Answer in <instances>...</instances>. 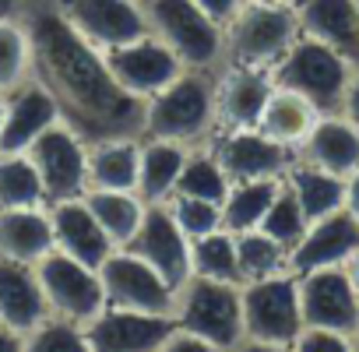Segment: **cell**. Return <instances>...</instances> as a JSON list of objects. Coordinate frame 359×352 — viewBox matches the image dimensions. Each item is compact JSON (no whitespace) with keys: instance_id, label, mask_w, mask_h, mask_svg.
Here are the masks:
<instances>
[{"instance_id":"6da1fadb","label":"cell","mask_w":359,"mask_h":352,"mask_svg":"<svg viewBox=\"0 0 359 352\" xmlns=\"http://www.w3.org/2000/svg\"><path fill=\"white\" fill-rule=\"evenodd\" d=\"M32 43V78H39L60 106L64 123H71L85 141L134 134L141 137V106L109 74L106 53L85 43L53 0H29L22 15Z\"/></svg>"},{"instance_id":"7a4b0ae2","label":"cell","mask_w":359,"mask_h":352,"mask_svg":"<svg viewBox=\"0 0 359 352\" xmlns=\"http://www.w3.org/2000/svg\"><path fill=\"white\" fill-rule=\"evenodd\" d=\"M215 134V71L184 67L141 106V137L184 148L208 144Z\"/></svg>"},{"instance_id":"3957f363","label":"cell","mask_w":359,"mask_h":352,"mask_svg":"<svg viewBox=\"0 0 359 352\" xmlns=\"http://www.w3.org/2000/svg\"><path fill=\"white\" fill-rule=\"evenodd\" d=\"M296 39H299V25H296V11L289 4L247 0V4L226 22L222 64L271 71L289 53V46Z\"/></svg>"},{"instance_id":"277c9868","label":"cell","mask_w":359,"mask_h":352,"mask_svg":"<svg viewBox=\"0 0 359 352\" xmlns=\"http://www.w3.org/2000/svg\"><path fill=\"white\" fill-rule=\"evenodd\" d=\"M148 32L162 39L184 67L219 71L226 53V29L212 22L194 0H141Z\"/></svg>"},{"instance_id":"5b68a950","label":"cell","mask_w":359,"mask_h":352,"mask_svg":"<svg viewBox=\"0 0 359 352\" xmlns=\"http://www.w3.org/2000/svg\"><path fill=\"white\" fill-rule=\"evenodd\" d=\"M172 320L180 331L198 334L219 348H233L243 341V299L240 282H219L191 275L176 289L172 299Z\"/></svg>"},{"instance_id":"8992f818","label":"cell","mask_w":359,"mask_h":352,"mask_svg":"<svg viewBox=\"0 0 359 352\" xmlns=\"http://www.w3.org/2000/svg\"><path fill=\"white\" fill-rule=\"evenodd\" d=\"M352 64L345 57H338L331 46L299 36L289 53L271 67V78L278 88H289L296 95H303L320 116L324 113H338L341 109V95L348 88L352 78Z\"/></svg>"},{"instance_id":"52a82bcc","label":"cell","mask_w":359,"mask_h":352,"mask_svg":"<svg viewBox=\"0 0 359 352\" xmlns=\"http://www.w3.org/2000/svg\"><path fill=\"white\" fill-rule=\"evenodd\" d=\"M243 299V338L271 341V345H292L303 331V310H299V275L278 271L268 278H254L240 285Z\"/></svg>"},{"instance_id":"ba28073f","label":"cell","mask_w":359,"mask_h":352,"mask_svg":"<svg viewBox=\"0 0 359 352\" xmlns=\"http://www.w3.org/2000/svg\"><path fill=\"white\" fill-rule=\"evenodd\" d=\"M25 155L32 158L39 184L46 191V205H60V201H74L88 191V169H85V155H88V141L64 120H57L53 127H46L29 148Z\"/></svg>"},{"instance_id":"9c48e42d","label":"cell","mask_w":359,"mask_h":352,"mask_svg":"<svg viewBox=\"0 0 359 352\" xmlns=\"http://www.w3.org/2000/svg\"><path fill=\"white\" fill-rule=\"evenodd\" d=\"M39 285H43V296H46V306H50V317H60V320H71V324H88L102 306H106V292H102V278L95 268L60 254V250H50L39 264Z\"/></svg>"},{"instance_id":"30bf717a","label":"cell","mask_w":359,"mask_h":352,"mask_svg":"<svg viewBox=\"0 0 359 352\" xmlns=\"http://www.w3.org/2000/svg\"><path fill=\"white\" fill-rule=\"evenodd\" d=\"M303 327L355 334L359 331V289L345 268H317L299 275Z\"/></svg>"},{"instance_id":"8fae6325","label":"cell","mask_w":359,"mask_h":352,"mask_svg":"<svg viewBox=\"0 0 359 352\" xmlns=\"http://www.w3.org/2000/svg\"><path fill=\"white\" fill-rule=\"evenodd\" d=\"M53 8L85 43L102 53L148 32L141 0H53Z\"/></svg>"},{"instance_id":"7c38bea8","label":"cell","mask_w":359,"mask_h":352,"mask_svg":"<svg viewBox=\"0 0 359 352\" xmlns=\"http://www.w3.org/2000/svg\"><path fill=\"white\" fill-rule=\"evenodd\" d=\"M229 184L240 180H285L296 162V151L271 141L264 130H215L208 141Z\"/></svg>"},{"instance_id":"4fadbf2b","label":"cell","mask_w":359,"mask_h":352,"mask_svg":"<svg viewBox=\"0 0 359 352\" xmlns=\"http://www.w3.org/2000/svg\"><path fill=\"white\" fill-rule=\"evenodd\" d=\"M99 278H102L106 306L141 310V313H169V317H172L176 289H172L158 271H151L141 257H134L130 250L116 247V250L99 264Z\"/></svg>"},{"instance_id":"5bb4252c","label":"cell","mask_w":359,"mask_h":352,"mask_svg":"<svg viewBox=\"0 0 359 352\" xmlns=\"http://www.w3.org/2000/svg\"><path fill=\"white\" fill-rule=\"evenodd\" d=\"M106 67H109L113 81L130 99H137V102H144L155 92H162L180 71H184L180 57L162 39H155L151 32H144L141 39H130V43L109 50L106 53Z\"/></svg>"},{"instance_id":"9a60e30c","label":"cell","mask_w":359,"mask_h":352,"mask_svg":"<svg viewBox=\"0 0 359 352\" xmlns=\"http://www.w3.org/2000/svg\"><path fill=\"white\" fill-rule=\"evenodd\" d=\"M134 257H141L151 271H158L172 289H180L191 278V240L176 226L165 205H148L137 233L123 247Z\"/></svg>"},{"instance_id":"2e32d148","label":"cell","mask_w":359,"mask_h":352,"mask_svg":"<svg viewBox=\"0 0 359 352\" xmlns=\"http://www.w3.org/2000/svg\"><path fill=\"white\" fill-rule=\"evenodd\" d=\"M275 92L271 71L222 64L215 71V130H254Z\"/></svg>"},{"instance_id":"e0dca14e","label":"cell","mask_w":359,"mask_h":352,"mask_svg":"<svg viewBox=\"0 0 359 352\" xmlns=\"http://www.w3.org/2000/svg\"><path fill=\"white\" fill-rule=\"evenodd\" d=\"M172 331L176 320L169 313H141L120 306H102L85 324L92 352H155Z\"/></svg>"},{"instance_id":"ac0fdd59","label":"cell","mask_w":359,"mask_h":352,"mask_svg":"<svg viewBox=\"0 0 359 352\" xmlns=\"http://www.w3.org/2000/svg\"><path fill=\"white\" fill-rule=\"evenodd\" d=\"M359 254V222L348 208H338L324 219H313L303 240L289 254V271H317V268H345Z\"/></svg>"},{"instance_id":"d6986e66","label":"cell","mask_w":359,"mask_h":352,"mask_svg":"<svg viewBox=\"0 0 359 352\" xmlns=\"http://www.w3.org/2000/svg\"><path fill=\"white\" fill-rule=\"evenodd\" d=\"M60 116L57 99L39 78L22 81L4 95V120H0V151H25L46 127H53Z\"/></svg>"},{"instance_id":"ffe728a7","label":"cell","mask_w":359,"mask_h":352,"mask_svg":"<svg viewBox=\"0 0 359 352\" xmlns=\"http://www.w3.org/2000/svg\"><path fill=\"white\" fill-rule=\"evenodd\" d=\"M299 36L331 46L352 67H359V8L355 0H296Z\"/></svg>"},{"instance_id":"44dd1931","label":"cell","mask_w":359,"mask_h":352,"mask_svg":"<svg viewBox=\"0 0 359 352\" xmlns=\"http://www.w3.org/2000/svg\"><path fill=\"white\" fill-rule=\"evenodd\" d=\"M50 222H53V250L88 264L99 271V264L116 250L113 240L102 233V226L95 222V215L85 208L81 198L74 201H60L50 205Z\"/></svg>"},{"instance_id":"7402d4cb","label":"cell","mask_w":359,"mask_h":352,"mask_svg":"<svg viewBox=\"0 0 359 352\" xmlns=\"http://www.w3.org/2000/svg\"><path fill=\"white\" fill-rule=\"evenodd\" d=\"M296 158L348 180L359 169V130L341 113H324V116H317L313 130L299 144Z\"/></svg>"},{"instance_id":"603a6c76","label":"cell","mask_w":359,"mask_h":352,"mask_svg":"<svg viewBox=\"0 0 359 352\" xmlns=\"http://www.w3.org/2000/svg\"><path fill=\"white\" fill-rule=\"evenodd\" d=\"M46 317H50V306H46L36 264L0 257V324L29 334Z\"/></svg>"},{"instance_id":"cb8c5ba5","label":"cell","mask_w":359,"mask_h":352,"mask_svg":"<svg viewBox=\"0 0 359 352\" xmlns=\"http://www.w3.org/2000/svg\"><path fill=\"white\" fill-rule=\"evenodd\" d=\"M137 165H141V137H99L88 141L85 169L88 191H134L137 194Z\"/></svg>"},{"instance_id":"d4e9b609","label":"cell","mask_w":359,"mask_h":352,"mask_svg":"<svg viewBox=\"0 0 359 352\" xmlns=\"http://www.w3.org/2000/svg\"><path fill=\"white\" fill-rule=\"evenodd\" d=\"M53 250L50 205L43 208H0V257L39 264Z\"/></svg>"},{"instance_id":"484cf974","label":"cell","mask_w":359,"mask_h":352,"mask_svg":"<svg viewBox=\"0 0 359 352\" xmlns=\"http://www.w3.org/2000/svg\"><path fill=\"white\" fill-rule=\"evenodd\" d=\"M191 148L172 144V141H155L141 137V165H137V198L144 205H165L176 191L180 169H184Z\"/></svg>"},{"instance_id":"4316f807","label":"cell","mask_w":359,"mask_h":352,"mask_svg":"<svg viewBox=\"0 0 359 352\" xmlns=\"http://www.w3.org/2000/svg\"><path fill=\"white\" fill-rule=\"evenodd\" d=\"M285 187L296 194L306 222L324 219L338 208H345V180L327 169H317L310 162H292V169L285 172Z\"/></svg>"},{"instance_id":"83f0119b","label":"cell","mask_w":359,"mask_h":352,"mask_svg":"<svg viewBox=\"0 0 359 352\" xmlns=\"http://www.w3.org/2000/svg\"><path fill=\"white\" fill-rule=\"evenodd\" d=\"M317 116H320V113H317L303 95H296V92L275 85V92H271V99H268V106H264V116H261L257 130H264L271 141H278V144L299 151V144H303L306 134L313 130Z\"/></svg>"},{"instance_id":"f1b7e54d","label":"cell","mask_w":359,"mask_h":352,"mask_svg":"<svg viewBox=\"0 0 359 352\" xmlns=\"http://www.w3.org/2000/svg\"><path fill=\"white\" fill-rule=\"evenodd\" d=\"M81 201L95 215L102 233L113 240V247L130 243V236L137 233V226L144 219V208H148L134 191H85Z\"/></svg>"},{"instance_id":"f546056e","label":"cell","mask_w":359,"mask_h":352,"mask_svg":"<svg viewBox=\"0 0 359 352\" xmlns=\"http://www.w3.org/2000/svg\"><path fill=\"white\" fill-rule=\"evenodd\" d=\"M282 180H240L229 184L226 201H222V229L229 233H247L257 229L261 219L268 215Z\"/></svg>"},{"instance_id":"4dcf8cb0","label":"cell","mask_w":359,"mask_h":352,"mask_svg":"<svg viewBox=\"0 0 359 352\" xmlns=\"http://www.w3.org/2000/svg\"><path fill=\"white\" fill-rule=\"evenodd\" d=\"M46 191L25 151H0V208H43Z\"/></svg>"},{"instance_id":"1f68e13d","label":"cell","mask_w":359,"mask_h":352,"mask_svg":"<svg viewBox=\"0 0 359 352\" xmlns=\"http://www.w3.org/2000/svg\"><path fill=\"white\" fill-rule=\"evenodd\" d=\"M229 191V176L222 172L219 158L212 155L208 144H198L187 151L184 169H180V180L172 194H184V198H201V201H215L222 205Z\"/></svg>"},{"instance_id":"d6a6232c","label":"cell","mask_w":359,"mask_h":352,"mask_svg":"<svg viewBox=\"0 0 359 352\" xmlns=\"http://www.w3.org/2000/svg\"><path fill=\"white\" fill-rule=\"evenodd\" d=\"M236 236V271H240V285L254 282V278H268L278 271H289V250L282 243H275L268 233L261 229H247V233H233Z\"/></svg>"},{"instance_id":"836d02e7","label":"cell","mask_w":359,"mask_h":352,"mask_svg":"<svg viewBox=\"0 0 359 352\" xmlns=\"http://www.w3.org/2000/svg\"><path fill=\"white\" fill-rule=\"evenodd\" d=\"M191 275L219 278V282H240L236 271V236L229 229H215L191 243Z\"/></svg>"},{"instance_id":"e575fe53","label":"cell","mask_w":359,"mask_h":352,"mask_svg":"<svg viewBox=\"0 0 359 352\" xmlns=\"http://www.w3.org/2000/svg\"><path fill=\"white\" fill-rule=\"evenodd\" d=\"M32 78V43L22 18L0 22V95Z\"/></svg>"},{"instance_id":"d590c367","label":"cell","mask_w":359,"mask_h":352,"mask_svg":"<svg viewBox=\"0 0 359 352\" xmlns=\"http://www.w3.org/2000/svg\"><path fill=\"white\" fill-rule=\"evenodd\" d=\"M306 215H303V208H299V201H296V194L285 187V180H282V187H278V194H275V201H271V208H268V215L261 219V233H268L275 243H282L289 254H292V247L303 240V233H306Z\"/></svg>"},{"instance_id":"8d00e7d4","label":"cell","mask_w":359,"mask_h":352,"mask_svg":"<svg viewBox=\"0 0 359 352\" xmlns=\"http://www.w3.org/2000/svg\"><path fill=\"white\" fill-rule=\"evenodd\" d=\"M169 215L176 219V226L184 229V236L194 243L215 229H222V205L215 201H201V198H184V194H172L165 201Z\"/></svg>"},{"instance_id":"74e56055","label":"cell","mask_w":359,"mask_h":352,"mask_svg":"<svg viewBox=\"0 0 359 352\" xmlns=\"http://www.w3.org/2000/svg\"><path fill=\"white\" fill-rule=\"evenodd\" d=\"M25 352H92V345H88L81 324L46 317L43 324H36L25 334Z\"/></svg>"},{"instance_id":"f35d334b","label":"cell","mask_w":359,"mask_h":352,"mask_svg":"<svg viewBox=\"0 0 359 352\" xmlns=\"http://www.w3.org/2000/svg\"><path fill=\"white\" fill-rule=\"evenodd\" d=\"M292 352H352V341L348 334H338V331L303 327L299 338L292 341Z\"/></svg>"},{"instance_id":"ab89813d","label":"cell","mask_w":359,"mask_h":352,"mask_svg":"<svg viewBox=\"0 0 359 352\" xmlns=\"http://www.w3.org/2000/svg\"><path fill=\"white\" fill-rule=\"evenodd\" d=\"M155 352H226V348H219V345H212V341H205V338H198V334H187V331H172Z\"/></svg>"},{"instance_id":"60d3db41","label":"cell","mask_w":359,"mask_h":352,"mask_svg":"<svg viewBox=\"0 0 359 352\" xmlns=\"http://www.w3.org/2000/svg\"><path fill=\"white\" fill-rule=\"evenodd\" d=\"M194 4H198V8H201V11L212 18V22H219V25L226 29V22H229V18H233V15H236L243 4H247V0H194Z\"/></svg>"},{"instance_id":"b9f144b4","label":"cell","mask_w":359,"mask_h":352,"mask_svg":"<svg viewBox=\"0 0 359 352\" xmlns=\"http://www.w3.org/2000/svg\"><path fill=\"white\" fill-rule=\"evenodd\" d=\"M355 130H359V67L352 71V78H348V88H345V95H341V109H338Z\"/></svg>"},{"instance_id":"7bdbcfd3","label":"cell","mask_w":359,"mask_h":352,"mask_svg":"<svg viewBox=\"0 0 359 352\" xmlns=\"http://www.w3.org/2000/svg\"><path fill=\"white\" fill-rule=\"evenodd\" d=\"M0 352H25V334L0 324Z\"/></svg>"},{"instance_id":"ee69618b","label":"cell","mask_w":359,"mask_h":352,"mask_svg":"<svg viewBox=\"0 0 359 352\" xmlns=\"http://www.w3.org/2000/svg\"><path fill=\"white\" fill-rule=\"evenodd\" d=\"M229 352H292V345H271V341H254V338H243L240 345H233Z\"/></svg>"},{"instance_id":"f6af8a7d","label":"cell","mask_w":359,"mask_h":352,"mask_svg":"<svg viewBox=\"0 0 359 352\" xmlns=\"http://www.w3.org/2000/svg\"><path fill=\"white\" fill-rule=\"evenodd\" d=\"M345 208L352 212V219L359 222V169L345 180Z\"/></svg>"},{"instance_id":"bcb514c9","label":"cell","mask_w":359,"mask_h":352,"mask_svg":"<svg viewBox=\"0 0 359 352\" xmlns=\"http://www.w3.org/2000/svg\"><path fill=\"white\" fill-rule=\"evenodd\" d=\"M29 8V0H0V22H15Z\"/></svg>"},{"instance_id":"7dc6e473","label":"cell","mask_w":359,"mask_h":352,"mask_svg":"<svg viewBox=\"0 0 359 352\" xmlns=\"http://www.w3.org/2000/svg\"><path fill=\"white\" fill-rule=\"evenodd\" d=\"M348 275H352V282H355V289H359V254L348 261Z\"/></svg>"},{"instance_id":"c3c4849f","label":"cell","mask_w":359,"mask_h":352,"mask_svg":"<svg viewBox=\"0 0 359 352\" xmlns=\"http://www.w3.org/2000/svg\"><path fill=\"white\" fill-rule=\"evenodd\" d=\"M348 341H352V352H359V331H355V334H348Z\"/></svg>"},{"instance_id":"681fc988","label":"cell","mask_w":359,"mask_h":352,"mask_svg":"<svg viewBox=\"0 0 359 352\" xmlns=\"http://www.w3.org/2000/svg\"><path fill=\"white\" fill-rule=\"evenodd\" d=\"M271 4H289V8H292V4H296V0H271Z\"/></svg>"},{"instance_id":"f907efd6","label":"cell","mask_w":359,"mask_h":352,"mask_svg":"<svg viewBox=\"0 0 359 352\" xmlns=\"http://www.w3.org/2000/svg\"><path fill=\"white\" fill-rule=\"evenodd\" d=\"M0 120H4V95H0Z\"/></svg>"},{"instance_id":"816d5d0a","label":"cell","mask_w":359,"mask_h":352,"mask_svg":"<svg viewBox=\"0 0 359 352\" xmlns=\"http://www.w3.org/2000/svg\"><path fill=\"white\" fill-rule=\"evenodd\" d=\"M355 8H359V0H355Z\"/></svg>"}]
</instances>
